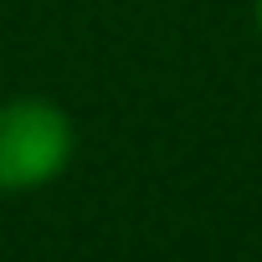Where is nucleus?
I'll use <instances>...</instances> for the list:
<instances>
[{"instance_id":"f257e3e1","label":"nucleus","mask_w":262,"mask_h":262,"mask_svg":"<svg viewBox=\"0 0 262 262\" xmlns=\"http://www.w3.org/2000/svg\"><path fill=\"white\" fill-rule=\"evenodd\" d=\"M77 155V123L57 98L16 93L0 103V195L47 190Z\"/></svg>"},{"instance_id":"f03ea898","label":"nucleus","mask_w":262,"mask_h":262,"mask_svg":"<svg viewBox=\"0 0 262 262\" xmlns=\"http://www.w3.org/2000/svg\"><path fill=\"white\" fill-rule=\"evenodd\" d=\"M252 16H257V31H262V0H257V6H252Z\"/></svg>"}]
</instances>
